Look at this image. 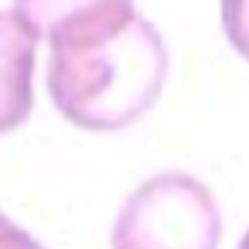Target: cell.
Listing matches in <instances>:
<instances>
[{"mask_svg":"<svg viewBox=\"0 0 249 249\" xmlns=\"http://www.w3.org/2000/svg\"><path fill=\"white\" fill-rule=\"evenodd\" d=\"M110 33L51 46L49 91L65 118L83 129H115L140 110L150 78L147 49L129 27L124 38Z\"/></svg>","mask_w":249,"mask_h":249,"instance_id":"1","label":"cell"},{"mask_svg":"<svg viewBox=\"0 0 249 249\" xmlns=\"http://www.w3.org/2000/svg\"><path fill=\"white\" fill-rule=\"evenodd\" d=\"M38 35L19 11L0 8V134L19 129L33 110Z\"/></svg>","mask_w":249,"mask_h":249,"instance_id":"2","label":"cell"},{"mask_svg":"<svg viewBox=\"0 0 249 249\" xmlns=\"http://www.w3.org/2000/svg\"><path fill=\"white\" fill-rule=\"evenodd\" d=\"M129 0H14V8L51 46L115 33Z\"/></svg>","mask_w":249,"mask_h":249,"instance_id":"3","label":"cell"},{"mask_svg":"<svg viewBox=\"0 0 249 249\" xmlns=\"http://www.w3.org/2000/svg\"><path fill=\"white\" fill-rule=\"evenodd\" d=\"M0 249H43L27 231L17 228L0 212Z\"/></svg>","mask_w":249,"mask_h":249,"instance_id":"4","label":"cell"}]
</instances>
